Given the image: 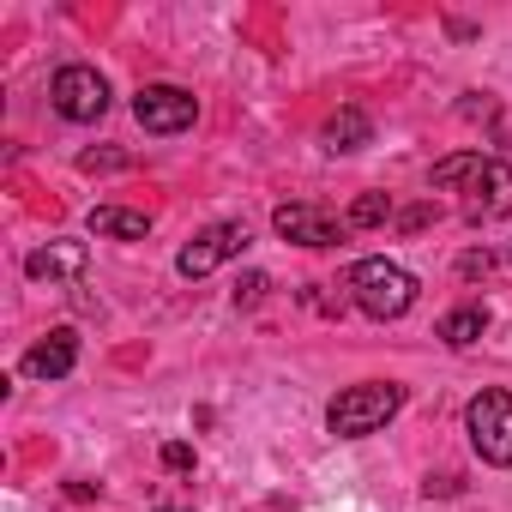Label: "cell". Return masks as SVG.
Wrapping results in <instances>:
<instances>
[{"instance_id":"obj_4","label":"cell","mask_w":512,"mask_h":512,"mask_svg":"<svg viewBox=\"0 0 512 512\" xmlns=\"http://www.w3.org/2000/svg\"><path fill=\"white\" fill-rule=\"evenodd\" d=\"M49 103H55V115L61 121H103V109H109V85H103V73L97 67H61L55 79H49Z\"/></svg>"},{"instance_id":"obj_15","label":"cell","mask_w":512,"mask_h":512,"mask_svg":"<svg viewBox=\"0 0 512 512\" xmlns=\"http://www.w3.org/2000/svg\"><path fill=\"white\" fill-rule=\"evenodd\" d=\"M386 217H392V199H386V193H362V199L344 211L350 229H374V223H386Z\"/></svg>"},{"instance_id":"obj_11","label":"cell","mask_w":512,"mask_h":512,"mask_svg":"<svg viewBox=\"0 0 512 512\" xmlns=\"http://www.w3.org/2000/svg\"><path fill=\"white\" fill-rule=\"evenodd\" d=\"M374 139V121L362 115V109H338L326 127H320V145L332 151V157H350V151H362Z\"/></svg>"},{"instance_id":"obj_7","label":"cell","mask_w":512,"mask_h":512,"mask_svg":"<svg viewBox=\"0 0 512 512\" xmlns=\"http://www.w3.org/2000/svg\"><path fill=\"white\" fill-rule=\"evenodd\" d=\"M272 229H278L284 241H296V247H332V241H344V235H350V223H344V217H332L326 205H308V199L278 205V211H272Z\"/></svg>"},{"instance_id":"obj_8","label":"cell","mask_w":512,"mask_h":512,"mask_svg":"<svg viewBox=\"0 0 512 512\" xmlns=\"http://www.w3.org/2000/svg\"><path fill=\"white\" fill-rule=\"evenodd\" d=\"M85 266H91V247L73 241V235H61V241L37 247L31 260H25V278H37V284H67V278H85Z\"/></svg>"},{"instance_id":"obj_21","label":"cell","mask_w":512,"mask_h":512,"mask_svg":"<svg viewBox=\"0 0 512 512\" xmlns=\"http://www.w3.org/2000/svg\"><path fill=\"white\" fill-rule=\"evenodd\" d=\"M506 260H512V247H506Z\"/></svg>"},{"instance_id":"obj_12","label":"cell","mask_w":512,"mask_h":512,"mask_svg":"<svg viewBox=\"0 0 512 512\" xmlns=\"http://www.w3.org/2000/svg\"><path fill=\"white\" fill-rule=\"evenodd\" d=\"M91 235H115V241H145V235H151V211H127V205H97V211H91Z\"/></svg>"},{"instance_id":"obj_16","label":"cell","mask_w":512,"mask_h":512,"mask_svg":"<svg viewBox=\"0 0 512 512\" xmlns=\"http://www.w3.org/2000/svg\"><path fill=\"white\" fill-rule=\"evenodd\" d=\"M266 290H272V278H266V272H247V278L235 284V308H253V302H260Z\"/></svg>"},{"instance_id":"obj_13","label":"cell","mask_w":512,"mask_h":512,"mask_svg":"<svg viewBox=\"0 0 512 512\" xmlns=\"http://www.w3.org/2000/svg\"><path fill=\"white\" fill-rule=\"evenodd\" d=\"M482 169H488V157H482V151H458V157H440L428 181H434L440 193H452V187H464V193H470V187L482 181Z\"/></svg>"},{"instance_id":"obj_17","label":"cell","mask_w":512,"mask_h":512,"mask_svg":"<svg viewBox=\"0 0 512 512\" xmlns=\"http://www.w3.org/2000/svg\"><path fill=\"white\" fill-rule=\"evenodd\" d=\"M163 470H193V446L187 440H169L163 446Z\"/></svg>"},{"instance_id":"obj_20","label":"cell","mask_w":512,"mask_h":512,"mask_svg":"<svg viewBox=\"0 0 512 512\" xmlns=\"http://www.w3.org/2000/svg\"><path fill=\"white\" fill-rule=\"evenodd\" d=\"M157 512H175V506H157Z\"/></svg>"},{"instance_id":"obj_10","label":"cell","mask_w":512,"mask_h":512,"mask_svg":"<svg viewBox=\"0 0 512 512\" xmlns=\"http://www.w3.org/2000/svg\"><path fill=\"white\" fill-rule=\"evenodd\" d=\"M512 211V169L500 157H488L482 181L470 187V217H506Z\"/></svg>"},{"instance_id":"obj_1","label":"cell","mask_w":512,"mask_h":512,"mask_svg":"<svg viewBox=\"0 0 512 512\" xmlns=\"http://www.w3.org/2000/svg\"><path fill=\"white\" fill-rule=\"evenodd\" d=\"M350 302L368 320H404L416 308V278L398 260H356L350 266Z\"/></svg>"},{"instance_id":"obj_3","label":"cell","mask_w":512,"mask_h":512,"mask_svg":"<svg viewBox=\"0 0 512 512\" xmlns=\"http://www.w3.org/2000/svg\"><path fill=\"white\" fill-rule=\"evenodd\" d=\"M464 434H470V446H476L482 464L512 470V392H500V386L476 392L470 410H464Z\"/></svg>"},{"instance_id":"obj_14","label":"cell","mask_w":512,"mask_h":512,"mask_svg":"<svg viewBox=\"0 0 512 512\" xmlns=\"http://www.w3.org/2000/svg\"><path fill=\"white\" fill-rule=\"evenodd\" d=\"M482 332H488V308H482V302H464V308H452V314L440 320V338H446L452 350H470Z\"/></svg>"},{"instance_id":"obj_2","label":"cell","mask_w":512,"mask_h":512,"mask_svg":"<svg viewBox=\"0 0 512 512\" xmlns=\"http://www.w3.org/2000/svg\"><path fill=\"white\" fill-rule=\"evenodd\" d=\"M398 410H404V392L392 380H368V386H350L326 404V428L338 440H362V434H380Z\"/></svg>"},{"instance_id":"obj_19","label":"cell","mask_w":512,"mask_h":512,"mask_svg":"<svg viewBox=\"0 0 512 512\" xmlns=\"http://www.w3.org/2000/svg\"><path fill=\"white\" fill-rule=\"evenodd\" d=\"M398 223H404V229H422V223H434V205H416V211H404Z\"/></svg>"},{"instance_id":"obj_9","label":"cell","mask_w":512,"mask_h":512,"mask_svg":"<svg viewBox=\"0 0 512 512\" xmlns=\"http://www.w3.org/2000/svg\"><path fill=\"white\" fill-rule=\"evenodd\" d=\"M73 362H79V332H67V326L25 350V374H31V380H67Z\"/></svg>"},{"instance_id":"obj_6","label":"cell","mask_w":512,"mask_h":512,"mask_svg":"<svg viewBox=\"0 0 512 512\" xmlns=\"http://www.w3.org/2000/svg\"><path fill=\"white\" fill-rule=\"evenodd\" d=\"M193 115H199V103H193V91H181V85H145V91L133 97V121H139L145 133H157V139L187 133Z\"/></svg>"},{"instance_id":"obj_18","label":"cell","mask_w":512,"mask_h":512,"mask_svg":"<svg viewBox=\"0 0 512 512\" xmlns=\"http://www.w3.org/2000/svg\"><path fill=\"white\" fill-rule=\"evenodd\" d=\"M488 266H494V260H488V253H464V260H458V272H464V278H482Z\"/></svg>"},{"instance_id":"obj_5","label":"cell","mask_w":512,"mask_h":512,"mask_svg":"<svg viewBox=\"0 0 512 512\" xmlns=\"http://www.w3.org/2000/svg\"><path fill=\"white\" fill-rule=\"evenodd\" d=\"M247 223H211V229H199L187 247H181V260H175V272L181 278H211L223 260H235V253H247Z\"/></svg>"}]
</instances>
